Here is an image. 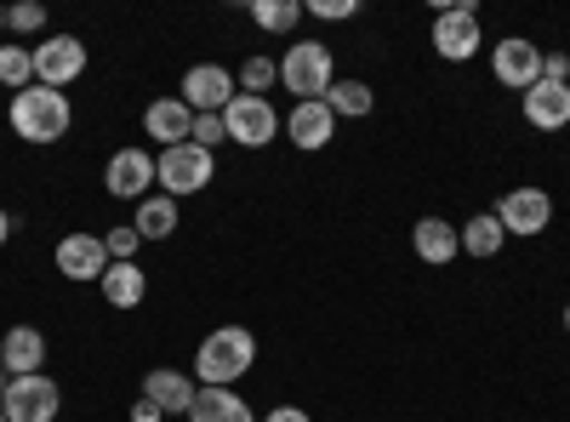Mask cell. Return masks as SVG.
Masks as SVG:
<instances>
[{
	"mask_svg": "<svg viewBox=\"0 0 570 422\" xmlns=\"http://www.w3.org/2000/svg\"><path fill=\"white\" fill-rule=\"evenodd\" d=\"M98 286H104L109 308H137L142 297H149V274H142L137 263H109V274L98 279Z\"/></svg>",
	"mask_w": 570,
	"mask_h": 422,
	"instance_id": "44dd1931",
	"label": "cell"
},
{
	"mask_svg": "<svg viewBox=\"0 0 570 422\" xmlns=\"http://www.w3.org/2000/svg\"><path fill=\"white\" fill-rule=\"evenodd\" d=\"M188 422H257V411L240 400V389H200Z\"/></svg>",
	"mask_w": 570,
	"mask_h": 422,
	"instance_id": "ffe728a7",
	"label": "cell"
},
{
	"mask_svg": "<svg viewBox=\"0 0 570 422\" xmlns=\"http://www.w3.org/2000/svg\"><path fill=\"white\" fill-rule=\"evenodd\" d=\"M525 120L537 131H564L570 126V86H553V80H537L525 91Z\"/></svg>",
	"mask_w": 570,
	"mask_h": 422,
	"instance_id": "d6986e66",
	"label": "cell"
},
{
	"mask_svg": "<svg viewBox=\"0 0 570 422\" xmlns=\"http://www.w3.org/2000/svg\"><path fill=\"white\" fill-rule=\"evenodd\" d=\"M234 91H240V86H234V75H228L223 63H195V69L183 75L177 98L195 109V115H223V109L234 104Z\"/></svg>",
	"mask_w": 570,
	"mask_h": 422,
	"instance_id": "8fae6325",
	"label": "cell"
},
{
	"mask_svg": "<svg viewBox=\"0 0 570 422\" xmlns=\"http://www.w3.org/2000/svg\"><path fill=\"white\" fill-rule=\"evenodd\" d=\"M252 365H257V337L246 325H217V332H206V343L195 354V383L200 389H234Z\"/></svg>",
	"mask_w": 570,
	"mask_h": 422,
	"instance_id": "6da1fadb",
	"label": "cell"
},
{
	"mask_svg": "<svg viewBox=\"0 0 570 422\" xmlns=\"http://www.w3.org/2000/svg\"><path fill=\"white\" fill-rule=\"evenodd\" d=\"M104 246H109V263H137V246L142 241H137V228L126 223V228H109L104 234Z\"/></svg>",
	"mask_w": 570,
	"mask_h": 422,
	"instance_id": "f1b7e54d",
	"label": "cell"
},
{
	"mask_svg": "<svg viewBox=\"0 0 570 422\" xmlns=\"http://www.w3.org/2000/svg\"><path fill=\"white\" fill-rule=\"evenodd\" d=\"M246 12H252V23H257V29H268V35H292V29L308 18V12L297 7V0H252Z\"/></svg>",
	"mask_w": 570,
	"mask_h": 422,
	"instance_id": "d4e9b609",
	"label": "cell"
},
{
	"mask_svg": "<svg viewBox=\"0 0 570 422\" xmlns=\"http://www.w3.org/2000/svg\"><path fill=\"white\" fill-rule=\"evenodd\" d=\"M188 144H200V149H212V155H217V144H228L223 115H195V137H188Z\"/></svg>",
	"mask_w": 570,
	"mask_h": 422,
	"instance_id": "f546056e",
	"label": "cell"
},
{
	"mask_svg": "<svg viewBox=\"0 0 570 422\" xmlns=\"http://www.w3.org/2000/svg\"><path fill=\"white\" fill-rule=\"evenodd\" d=\"M303 12H308V18H325V23H343V18H354L360 7H354V0H308Z\"/></svg>",
	"mask_w": 570,
	"mask_h": 422,
	"instance_id": "4dcf8cb0",
	"label": "cell"
},
{
	"mask_svg": "<svg viewBox=\"0 0 570 422\" xmlns=\"http://www.w3.org/2000/svg\"><path fill=\"white\" fill-rule=\"evenodd\" d=\"M497 223H502V234H513V241H537V234L553 223V195L548 189H508L502 195V206H497Z\"/></svg>",
	"mask_w": 570,
	"mask_h": 422,
	"instance_id": "ba28073f",
	"label": "cell"
},
{
	"mask_svg": "<svg viewBox=\"0 0 570 422\" xmlns=\"http://www.w3.org/2000/svg\"><path fill=\"white\" fill-rule=\"evenodd\" d=\"M142 131H149V144L177 149V144L195 137V109H188L183 98H155L149 109H142Z\"/></svg>",
	"mask_w": 570,
	"mask_h": 422,
	"instance_id": "5bb4252c",
	"label": "cell"
},
{
	"mask_svg": "<svg viewBox=\"0 0 570 422\" xmlns=\"http://www.w3.org/2000/svg\"><path fill=\"white\" fill-rule=\"evenodd\" d=\"M564 332H570V303H564Z\"/></svg>",
	"mask_w": 570,
	"mask_h": 422,
	"instance_id": "8d00e7d4",
	"label": "cell"
},
{
	"mask_svg": "<svg viewBox=\"0 0 570 422\" xmlns=\"http://www.w3.org/2000/svg\"><path fill=\"white\" fill-rule=\"evenodd\" d=\"M0 411H7V422H58L63 389L46 377V371H35V377H12L7 394H0Z\"/></svg>",
	"mask_w": 570,
	"mask_h": 422,
	"instance_id": "8992f818",
	"label": "cell"
},
{
	"mask_svg": "<svg viewBox=\"0 0 570 422\" xmlns=\"http://www.w3.org/2000/svg\"><path fill=\"white\" fill-rule=\"evenodd\" d=\"M285 137H292L297 149H325L331 137H337V115H331V104H292V115H285Z\"/></svg>",
	"mask_w": 570,
	"mask_h": 422,
	"instance_id": "9a60e30c",
	"label": "cell"
},
{
	"mask_svg": "<svg viewBox=\"0 0 570 422\" xmlns=\"http://www.w3.org/2000/svg\"><path fill=\"white\" fill-rule=\"evenodd\" d=\"M104 183L115 200H149L155 195V155L149 149H115Z\"/></svg>",
	"mask_w": 570,
	"mask_h": 422,
	"instance_id": "4fadbf2b",
	"label": "cell"
},
{
	"mask_svg": "<svg viewBox=\"0 0 570 422\" xmlns=\"http://www.w3.org/2000/svg\"><path fill=\"white\" fill-rule=\"evenodd\" d=\"M80 75H86V40H80V35H52V40L35 46V80H40V86L63 91V86L80 80Z\"/></svg>",
	"mask_w": 570,
	"mask_h": 422,
	"instance_id": "30bf717a",
	"label": "cell"
},
{
	"mask_svg": "<svg viewBox=\"0 0 570 422\" xmlns=\"http://www.w3.org/2000/svg\"><path fill=\"white\" fill-rule=\"evenodd\" d=\"M131 228H137V241H171V234H177V200H171V195H149V200H137Z\"/></svg>",
	"mask_w": 570,
	"mask_h": 422,
	"instance_id": "7402d4cb",
	"label": "cell"
},
{
	"mask_svg": "<svg viewBox=\"0 0 570 422\" xmlns=\"http://www.w3.org/2000/svg\"><path fill=\"white\" fill-rule=\"evenodd\" d=\"M0 86H12V91L35 86V52L29 46H0Z\"/></svg>",
	"mask_w": 570,
	"mask_h": 422,
	"instance_id": "484cf974",
	"label": "cell"
},
{
	"mask_svg": "<svg viewBox=\"0 0 570 422\" xmlns=\"http://www.w3.org/2000/svg\"><path fill=\"white\" fill-rule=\"evenodd\" d=\"M411 252H416L422 263L445 268V263L462 257V234H456V223H445V217H416V228H411Z\"/></svg>",
	"mask_w": 570,
	"mask_h": 422,
	"instance_id": "2e32d148",
	"label": "cell"
},
{
	"mask_svg": "<svg viewBox=\"0 0 570 422\" xmlns=\"http://www.w3.org/2000/svg\"><path fill=\"white\" fill-rule=\"evenodd\" d=\"M58 274L75 279V286H91V279H104L109 274V246H104V234H63L58 241Z\"/></svg>",
	"mask_w": 570,
	"mask_h": 422,
	"instance_id": "7c38bea8",
	"label": "cell"
},
{
	"mask_svg": "<svg viewBox=\"0 0 570 422\" xmlns=\"http://www.w3.org/2000/svg\"><path fill=\"white\" fill-rule=\"evenodd\" d=\"M491 75L508 86V91H531L542 80V46L525 40V35H508L491 46Z\"/></svg>",
	"mask_w": 570,
	"mask_h": 422,
	"instance_id": "9c48e42d",
	"label": "cell"
},
{
	"mask_svg": "<svg viewBox=\"0 0 570 422\" xmlns=\"http://www.w3.org/2000/svg\"><path fill=\"white\" fill-rule=\"evenodd\" d=\"M456 234H462V252H468V257H480V263H485V257H497V252L508 246V234H502L497 212H480V217H468V223H462Z\"/></svg>",
	"mask_w": 570,
	"mask_h": 422,
	"instance_id": "603a6c76",
	"label": "cell"
},
{
	"mask_svg": "<svg viewBox=\"0 0 570 422\" xmlns=\"http://www.w3.org/2000/svg\"><path fill=\"white\" fill-rule=\"evenodd\" d=\"M263 422H314V416H308L303 405H274V411H268Z\"/></svg>",
	"mask_w": 570,
	"mask_h": 422,
	"instance_id": "d6a6232c",
	"label": "cell"
},
{
	"mask_svg": "<svg viewBox=\"0 0 570 422\" xmlns=\"http://www.w3.org/2000/svg\"><path fill=\"white\" fill-rule=\"evenodd\" d=\"M223 131L240 149H268L279 137V109L268 98H252V91H234V104L223 109Z\"/></svg>",
	"mask_w": 570,
	"mask_h": 422,
	"instance_id": "5b68a950",
	"label": "cell"
},
{
	"mask_svg": "<svg viewBox=\"0 0 570 422\" xmlns=\"http://www.w3.org/2000/svg\"><path fill=\"white\" fill-rule=\"evenodd\" d=\"M0 29H7V7H0Z\"/></svg>",
	"mask_w": 570,
	"mask_h": 422,
	"instance_id": "74e56055",
	"label": "cell"
},
{
	"mask_svg": "<svg viewBox=\"0 0 570 422\" xmlns=\"http://www.w3.org/2000/svg\"><path fill=\"white\" fill-rule=\"evenodd\" d=\"M542 80L570 86V58H564V52H542Z\"/></svg>",
	"mask_w": 570,
	"mask_h": 422,
	"instance_id": "1f68e13d",
	"label": "cell"
},
{
	"mask_svg": "<svg viewBox=\"0 0 570 422\" xmlns=\"http://www.w3.org/2000/svg\"><path fill=\"white\" fill-rule=\"evenodd\" d=\"M480 46H485V35H480V12H473V0H456V7L434 12V52L445 63H468Z\"/></svg>",
	"mask_w": 570,
	"mask_h": 422,
	"instance_id": "52a82bcc",
	"label": "cell"
},
{
	"mask_svg": "<svg viewBox=\"0 0 570 422\" xmlns=\"http://www.w3.org/2000/svg\"><path fill=\"white\" fill-rule=\"evenodd\" d=\"M7 383H12V377H7V365H0V394H7Z\"/></svg>",
	"mask_w": 570,
	"mask_h": 422,
	"instance_id": "d590c367",
	"label": "cell"
},
{
	"mask_svg": "<svg viewBox=\"0 0 570 422\" xmlns=\"http://www.w3.org/2000/svg\"><path fill=\"white\" fill-rule=\"evenodd\" d=\"M274 80H279V63H274V58H263V52H257V58H246V63H240V91H252V98H263V91H268Z\"/></svg>",
	"mask_w": 570,
	"mask_h": 422,
	"instance_id": "4316f807",
	"label": "cell"
},
{
	"mask_svg": "<svg viewBox=\"0 0 570 422\" xmlns=\"http://www.w3.org/2000/svg\"><path fill=\"white\" fill-rule=\"evenodd\" d=\"M279 80L285 91H297V104H320L325 91H331V46L325 40H292L285 46V58H279Z\"/></svg>",
	"mask_w": 570,
	"mask_h": 422,
	"instance_id": "3957f363",
	"label": "cell"
},
{
	"mask_svg": "<svg viewBox=\"0 0 570 422\" xmlns=\"http://www.w3.org/2000/svg\"><path fill=\"white\" fill-rule=\"evenodd\" d=\"M0 365H7V377H35L46 365V337L35 325H12V332L0 337Z\"/></svg>",
	"mask_w": 570,
	"mask_h": 422,
	"instance_id": "ac0fdd59",
	"label": "cell"
},
{
	"mask_svg": "<svg viewBox=\"0 0 570 422\" xmlns=\"http://www.w3.org/2000/svg\"><path fill=\"white\" fill-rule=\"evenodd\" d=\"M12 228H18V223L7 217V206H0V246H7V241H12Z\"/></svg>",
	"mask_w": 570,
	"mask_h": 422,
	"instance_id": "e575fe53",
	"label": "cell"
},
{
	"mask_svg": "<svg viewBox=\"0 0 570 422\" xmlns=\"http://www.w3.org/2000/svg\"><path fill=\"white\" fill-rule=\"evenodd\" d=\"M195 394H200V389H195V377H188V371H171V365H155L149 377H142V400L160 405L166 416H171V411H183V416H188V411H195Z\"/></svg>",
	"mask_w": 570,
	"mask_h": 422,
	"instance_id": "e0dca14e",
	"label": "cell"
},
{
	"mask_svg": "<svg viewBox=\"0 0 570 422\" xmlns=\"http://www.w3.org/2000/svg\"><path fill=\"white\" fill-rule=\"evenodd\" d=\"M0 422H7V411H0Z\"/></svg>",
	"mask_w": 570,
	"mask_h": 422,
	"instance_id": "f35d334b",
	"label": "cell"
},
{
	"mask_svg": "<svg viewBox=\"0 0 570 422\" xmlns=\"http://www.w3.org/2000/svg\"><path fill=\"white\" fill-rule=\"evenodd\" d=\"M325 104H331V115H337V120H365L376 109V91L365 80H331Z\"/></svg>",
	"mask_w": 570,
	"mask_h": 422,
	"instance_id": "cb8c5ba5",
	"label": "cell"
},
{
	"mask_svg": "<svg viewBox=\"0 0 570 422\" xmlns=\"http://www.w3.org/2000/svg\"><path fill=\"white\" fill-rule=\"evenodd\" d=\"M212 177H217V155L200 149V144H177V149L155 155V183H160V195H171V200L200 195Z\"/></svg>",
	"mask_w": 570,
	"mask_h": 422,
	"instance_id": "277c9868",
	"label": "cell"
},
{
	"mask_svg": "<svg viewBox=\"0 0 570 422\" xmlns=\"http://www.w3.org/2000/svg\"><path fill=\"white\" fill-rule=\"evenodd\" d=\"M7 29L12 35H40L46 29V7L40 0H18V7H7Z\"/></svg>",
	"mask_w": 570,
	"mask_h": 422,
	"instance_id": "83f0119b",
	"label": "cell"
},
{
	"mask_svg": "<svg viewBox=\"0 0 570 422\" xmlns=\"http://www.w3.org/2000/svg\"><path fill=\"white\" fill-rule=\"evenodd\" d=\"M7 120H12V131L23 137V144H58V137H69V126H75V109H69V98L63 91H52V86H23V91H12V109H7Z\"/></svg>",
	"mask_w": 570,
	"mask_h": 422,
	"instance_id": "7a4b0ae2",
	"label": "cell"
},
{
	"mask_svg": "<svg viewBox=\"0 0 570 422\" xmlns=\"http://www.w3.org/2000/svg\"><path fill=\"white\" fill-rule=\"evenodd\" d=\"M131 422H166V411L149 405V400H137V405H131Z\"/></svg>",
	"mask_w": 570,
	"mask_h": 422,
	"instance_id": "836d02e7",
	"label": "cell"
}]
</instances>
